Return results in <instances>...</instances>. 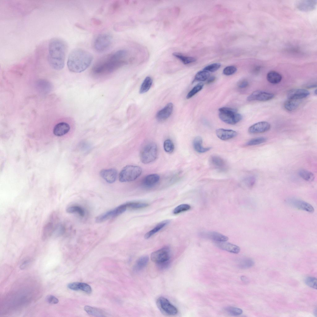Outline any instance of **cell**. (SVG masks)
Instances as JSON below:
<instances>
[{"label": "cell", "mask_w": 317, "mask_h": 317, "mask_svg": "<svg viewBox=\"0 0 317 317\" xmlns=\"http://www.w3.org/2000/svg\"><path fill=\"white\" fill-rule=\"evenodd\" d=\"M127 55V51L123 50L108 54L97 62L93 68V71L99 74L113 72L126 63L124 59Z\"/></svg>", "instance_id": "6da1fadb"}, {"label": "cell", "mask_w": 317, "mask_h": 317, "mask_svg": "<svg viewBox=\"0 0 317 317\" xmlns=\"http://www.w3.org/2000/svg\"><path fill=\"white\" fill-rule=\"evenodd\" d=\"M66 45L64 41L58 38L51 39L48 44V60L53 69L60 70L65 65Z\"/></svg>", "instance_id": "7a4b0ae2"}, {"label": "cell", "mask_w": 317, "mask_h": 317, "mask_svg": "<svg viewBox=\"0 0 317 317\" xmlns=\"http://www.w3.org/2000/svg\"><path fill=\"white\" fill-rule=\"evenodd\" d=\"M93 59L92 54L88 51L80 48L75 49L69 55L67 63L68 68L73 72H81L90 66Z\"/></svg>", "instance_id": "3957f363"}, {"label": "cell", "mask_w": 317, "mask_h": 317, "mask_svg": "<svg viewBox=\"0 0 317 317\" xmlns=\"http://www.w3.org/2000/svg\"><path fill=\"white\" fill-rule=\"evenodd\" d=\"M170 250L167 247H164L153 252L151 255L152 261L161 269L167 267L169 263Z\"/></svg>", "instance_id": "277c9868"}, {"label": "cell", "mask_w": 317, "mask_h": 317, "mask_svg": "<svg viewBox=\"0 0 317 317\" xmlns=\"http://www.w3.org/2000/svg\"><path fill=\"white\" fill-rule=\"evenodd\" d=\"M141 168L138 166L127 165L124 167L119 174V181L121 182L134 180L141 174Z\"/></svg>", "instance_id": "5b68a950"}, {"label": "cell", "mask_w": 317, "mask_h": 317, "mask_svg": "<svg viewBox=\"0 0 317 317\" xmlns=\"http://www.w3.org/2000/svg\"><path fill=\"white\" fill-rule=\"evenodd\" d=\"M219 117L224 122L230 124H235L242 118V115L237 113L236 109L223 107L219 109Z\"/></svg>", "instance_id": "8992f818"}, {"label": "cell", "mask_w": 317, "mask_h": 317, "mask_svg": "<svg viewBox=\"0 0 317 317\" xmlns=\"http://www.w3.org/2000/svg\"><path fill=\"white\" fill-rule=\"evenodd\" d=\"M158 154V148L156 144L150 142L145 145L140 154L141 161L143 163L148 164L154 161Z\"/></svg>", "instance_id": "52a82bcc"}, {"label": "cell", "mask_w": 317, "mask_h": 317, "mask_svg": "<svg viewBox=\"0 0 317 317\" xmlns=\"http://www.w3.org/2000/svg\"><path fill=\"white\" fill-rule=\"evenodd\" d=\"M112 42V37L110 34L102 33L98 35L93 43V47L96 51L103 53L110 48Z\"/></svg>", "instance_id": "ba28073f"}, {"label": "cell", "mask_w": 317, "mask_h": 317, "mask_svg": "<svg viewBox=\"0 0 317 317\" xmlns=\"http://www.w3.org/2000/svg\"><path fill=\"white\" fill-rule=\"evenodd\" d=\"M157 306L160 312L166 315H174L178 312L177 309L166 298L160 297L156 301Z\"/></svg>", "instance_id": "9c48e42d"}, {"label": "cell", "mask_w": 317, "mask_h": 317, "mask_svg": "<svg viewBox=\"0 0 317 317\" xmlns=\"http://www.w3.org/2000/svg\"><path fill=\"white\" fill-rule=\"evenodd\" d=\"M57 217L55 213H52L50 217L49 220L44 224L41 233V238L43 240L48 239L53 234L56 228L58 225Z\"/></svg>", "instance_id": "30bf717a"}, {"label": "cell", "mask_w": 317, "mask_h": 317, "mask_svg": "<svg viewBox=\"0 0 317 317\" xmlns=\"http://www.w3.org/2000/svg\"><path fill=\"white\" fill-rule=\"evenodd\" d=\"M127 208L125 203L121 205L97 216L95 219V221L98 223H100L116 217L125 212Z\"/></svg>", "instance_id": "8fae6325"}, {"label": "cell", "mask_w": 317, "mask_h": 317, "mask_svg": "<svg viewBox=\"0 0 317 317\" xmlns=\"http://www.w3.org/2000/svg\"><path fill=\"white\" fill-rule=\"evenodd\" d=\"M274 97L272 93L262 90H256L253 92L247 98L248 101L257 100L260 101H266L270 100Z\"/></svg>", "instance_id": "7c38bea8"}, {"label": "cell", "mask_w": 317, "mask_h": 317, "mask_svg": "<svg viewBox=\"0 0 317 317\" xmlns=\"http://www.w3.org/2000/svg\"><path fill=\"white\" fill-rule=\"evenodd\" d=\"M286 202L289 205L298 209L311 213L314 211V208L312 205L303 201L291 198L288 199Z\"/></svg>", "instance_id": "4fadbf2b"}, {"label": "cell", "mask_w": 317, "mask_h": 317, "mask_svg": "<svg viewBox=\"0 0 317 317\" xmlns=\"http://www.w3.org/2000/svg\"><path fill=\"white\" fill-rule=\"evenodd\" d=\"M270 127V124L268 122L261 121L250 126L248 129V132L251 134L262 133L268 131Z\"/></svg>", "instance_id": "5bb4252c"}, {"label": "cell", "mask_w": 317, "mask_h": 317, "mask_svg": "<svg viewBox=\"0 0 317 317\" xmlns=\"http://www.w3.org/2000/svg\"><path fill=\"white\" fill-rule=\"evenodd\" d=\"M309 94V92L306 89H293L288 92L287 97L289 99L299 100L306 97Z\"/></svg>", "instance_id": "9a60e30c"}, {"label": "cell", "mask_w": 317, "mask_h": 317, "mask_svg": "<svg viewBox=\"0 0 317 317\" xmlns=\"http://www.w3.org/2000/svg\"><path fill=\"white\" fill-rule=\"evenodd\" d=\"M100 175L107 182L112 183L115 181L117 179V172L114 168L104 169L101 171Z\"/></svg>", "instance_id": "2e32d148"}, {"label": "cell", "mask_w": 317, "mask_h": 317, "mask_svg": "<svg viewBox=\"0 0 317 317\" xmlns=\"http://www.w3.org/2000/svg\"><path fill=\"white\" fill-rule=\"evenodd\" d=\"M173 109V104L172 103H168L163 108L157 113L156 115L157 119L160 121L166 120L172 114Z\"/></svg>", "instance_id": "e0dca14e"}, {"label": "cell", "mask_w": 317, "mask_h": 317, "mask_svg": "<svg viewBox=\"0 0 317 317\" xmlns=\"http://www.w3.org/2000/svg\"><path fill=\"white\" fill-rule=\"evenodd\" d=\"M217 137L223 141H226L235 137L237 134L235 131L231 129L219 128L216 130Z\"/></svg>", "instance_id": "ac0fdd59"}, {"label": "cell", "mask_w": 317, "mask_h": 317, "mask_svg": "<svg viewBox=\"0 0 317 317\" xmlns=\"http://www.w3.org/2000/svg\"><path fill=\"white\" fill-rule=\"evenodd\" d=\"M201 236L212 240L215 242H224L227 241L228 237L215 232H203L200 234Z\"/></svg>", "instance_id": "d6986e66"}, {"label": "cell", "mask_w": 317, "mask_h": 317, "mask_svg": "<svg viewBox=\"0 0 317 317\" xmlns=\"http://www.w3.org/2000/svg\"><path fill=\"white\" fill-rule=\"evenodd\" d=\"M215 244L219 248L230 253L237 254L240 251L238 246L226 241L216 242Z\"/></svg>", "instance_id": "ffe728a7"}, {"label": "cell", "mask_w": 317, "mask_h": 317, "mask_svg": "<svg viewBox=\"0 0 317 317\" xmlns=\"http://www.w3.org/2000/svg\"><path fill=\"white\" fill-rule=\"evenodd\" d=\"M160 180L159 176L156 174L148 175L144 179L142 184L143 185L148 188H151L156 185Z\"/></svg>", "instance_id": "44dd1931"}, {"label": "cell", "mask_w": 317, "mask_h": 317, "mask_svg": "<svg viewBox=\"0 0 317 317\" xmlns=\"http://www.w3.org/2000/svg\"><path fill=\"white\" fill-rule=\"evenodd\" d=\"M70 129V126L67 123L62 122L55 125L53 129L54 134L57 136H61L67 133Z\"/></svg>", "instance_id": "7402d4cb"}, {"label": "cell", "mask_w": 317, "mask_h": 317, "mask_svg": "<svg viewBox=\"0 0 317 317\" xmlns=\"http://www.w3.org/2000/svg\"><path fill=\"white\" fill-rule=\"evenodd\" d=\"M202 139L200 136L196 137L193 139V144L194 150L197 152L200 153H205L211 149V147H204L202 145Z\"/></svg>", "instance_id": "603a6c76"}, {"label": "cell", "mask_w": 317, "mask_h": 317, "mask_svg": "<svg viewBox=\"0 0 317 317\" xmlns=\"http://www.w3.org/2000/svg\"><path fill=\"white\" fill-rule=\"evenodd\" d=\"M170 222L169 220H166L161 222L158 224L154 228L146 233L144 236L145 239H148L152 236L165 226L167 225Z\"/></svg>", "instance_id": "cb8c5ba5"}, {"label": "cell", "mask_w": 317, "mask_h": 317, "mask_svg": "<svg viewBox=\"0 0 317 317\" xmlns=\"http://www.w3.org/2000/svg\"><path fill=\"white\" fill-rule=\"evenodd\" d=\"M282 76L279 73L275 71L268 72L267 76V81L272 84H277L280 82Z\"/></svg>", "instance_id": "d4e9b609"}, {"label": "cell", "mask_w": 317, "mask_h": 317, "mask_svg": "<svg viewBox=\"0 0 317 317\" xmlns=\"http://www.w3.org/2000/svg\"><path fill=\"white\" fill-rule=\"evenodd\" d=\"M210 161L212 164L217 168L223 170L225 167V161L219 156H213L211 158Z\"/></svg>", "instance_id": "484cf974"}, {"label": "cell", "mask_w": 317, "mask_h": 317, "mask_svg": "<svg viewBox=\"0 0 317 317\" xmlns=\"http://www.w3.org/2000/svg\"><path fill=\"white\" fill-rule=\"evenodd\" d=\"M148 261L149 258L147 256L141 257L137 261L134 267V270L137 271L141 270L146 266Z\"/></svg>", "instance_id": "4316f807"}, {"label": "cell", "mask_w": 317, "mask_h": 317, "mask_svg": "<svg viewBox=\"0 0 317 317\" xmlns=\"http://www.w3.org/2000/svg\"><path fill=\"white\" fill-rule=\"evenodd\" d=\"M85 311L89 314L97 317L105 316L104 312L101 310L88 306L84 307Z\"/></svg>", "instance_id": "83f0119b"}, {"label": "cell", "mask_w": 317, "mask_h": 317, "mask_svg": "<svg viewBox=\"0 0 317 317\" xmlns=\"http://www.w3.org/2000/svg\"><path fill=\"white\" fill-rule=\"evenodd\" d=\"M153 82L152 78L149 77H146L142 83L139 90L141 94H143L147 92L150 89Z\"/></svg>", "instance_id": "f1b7e54d"}, {"label": "cell", "mask_w": 317, "mask_h": 317, "mask_svg": "<svg viewBox=\"0 0 317 317\" xmlns=\"http://www.w3.org/2000/svg\"><path fill=\"white\" fill-rule=\"evenodd\" d=\"M299 100L289 99L284 104V108L287 110L291 111L295 110L299 106Z\"/></svg>", "instance_id": "f546056e"}, {"label": "cell", "mask_w": 317, "mask_h": 317, "mask_svg": "<svg viewBox=\"0 0 317 317\" xmlns=\"http://www.w3.org/2000/svg\"><path fill=\"white\" fill-rule=\"evenodd\" d=\"M173 55L179 59L185 64L194 62L196 60V59L194 57L185 56L179 53H173Z\"/></svg>", "instance_id": "4dcf8cb0"}, {"label": "cell", "mask_w": 317, "mask_h": 317, "mask_svg": "<svg viewBox=\"0 0 317 317\" xmlns=\"http://www.w3.org/2000/svg\"><path fill=\"white\" fill-rule=\"evenodd\" d=\"M298 174L302 178L307 181H312L315 178L313 173L305 169H300L298 171Z\"/></svg>", "instance_id": "1f68e13d"}, {"label": "cell", "mask_w": 317, "mask_h": 317, "mask_svg": "<svg viewBox=\"0 0 317 317\" xmlns=\"http://www.w3.org/2000/svg\"><path fill=\"white\" fill-rule=\"evenodd\" d=\"M210 73L207 71L203 70L198 72L196 74L194 81H204L209 77Z\"/></svg>", "instance_id": "d6a6232c"}, {"label": "cell", "mask_w": 317, "mask_h": 317, "mask_svg": "<svg viewBox=\"0 0 317 317\" xmlns=\"http://www.w3.org/2000/svg\"><path fill=\"white\" fill-rule=\"evenodd\" d=\"M254 264V261L250 258H245L239 262L238 265L242 269H246L252 267Z\"/></svg>", "instance_id": "836d02e7"}, {"label": "cell", "mask_w": 317, "mask_h": 317, "mask_svg": "<svg viewBox=\"0 0 317 317\" xmlns=\"http://www.w3.org/2000/svg\"><path fill=\"white\" fill-rule=\"evenodd\" d=\"M267 138L265 137H256L250 139L245 144L247 146H253L259 145L266 142Z\"/></svg>", "instance_id": "e575fe53"}, {"label": "cell", "mask_w": 317, "mask_h": 317, "mask_svg": "<svg viewBox=\"0 0 317 317\" xmlns=\"http://www.w3.org/2000/svg\"><path fill=\"white\" fill-rule=\"evenodd\" d=\"M67 212L70 213H78L81 216L83 217L85 215L84 210L78 206H73L68 207L66 209Z\"/></svg>", "instance_id": "d590c367"}, {"label": "cell", "mask_w": 317, "mask_h": 317, "mask_svg": "<svg viewBox=\"0 0 317 317\" xmlns=\"http://www.w3.org/2000/svg\"><path fill=\"white\" fill-rule=\"evenodd\" d=\"M225 310L228 314L233 316H238L243 312L242 309L235 307L227 306L225 308Z\"/></svg>", "instance_id": "8d00e7d4"}, {"label": "cell", "mask_w": 317, "mask_h": 317, "mask_svg": "<svg viewBox=\"0 0 317 317\" xmlns=\"http://www.w3.org/2000/svg\"><path fill=\"white\" fill-rule=\"evenodd\" d=\"M127 208L132 209H138L143 208L147 206V203L139 202H128L125 203Z\"/></svg>", "instance_id": "74e56055"}, {"label": "cell", "mask_w": 317, "mask_h": 317, "mask_svg": "<svg viewBox=\"0 0 317 317\" xmlns=\"http://www.w3.org/2000/svg\"><path fill=\"white\" fill-rule=\"evenodd\" d=\"M203 85V83L200 82L195 85L187 95V99H189L191 98L200 91L202 89Z\"/></svg>", "instance_id": "f35d334b"}, {"label": "cell", "mask_w": 317, "mask_h": 317, "mask_svg": "<svg viewBox=\"0 0 317 317\" xmlns=\"http://www.w3.org/2000/svg\"><path fill=\"white\" fill-rule=\"evenodd\" d=\"M163 148L165 151L167 153H171L174 149V144L172 141L169 139L165 140L163 143Z\"/></svg>", "instance_id": "ab89813d"}, {"label": "cell", "mask_w": 317, "mask_h": 317, "mask_svg": "<svg viewBox=\"0 0 317 317\" xmlns=\"http://www.w3.org/2000/svg\"><path fill=\"white\" fill-rule=\"evenodd\" d=\"M190 208L191 206L189 205L186 204H182L176 207L173 210V213L174 214H177L188 211Z\"/></svg>", "instance_id": "60d3db41"}, {"label": "cell", "mask_w": 317, "mask_h": 317, "mask_svg": "<svg viewBox=\"0 0 317 317\" xmlns=\"http://www.w3.org/2000/svg\"><path fill=\"white\" fill-rule=\"evenodd\" d=\"M79 290L83 291L88 293H90L92 292L91 288L89 284L84 283L77 282V290Z\"/></svg>", "instance_id": "b9f144b4"}, {"label": "cell", "mask_w": 317, "mask_h": 317, "mask_svg": "<svg viewBox=\"0 0 317 317\" xmlns=\"http://www.w3.org/2000/svg\"><path fill=\"white\" fill-rule=\"evenodd\" d=\"M305 283L309 286L314 289H317V279L314 277L309 276L305 280Z\"/></svg>", "instance_id": "7bdbcfd3"}, {"label": "cell", "mask_w": 317, "mask_h": 317, "mask_svg": "<svg viewBox=\"0 0 317 317\" xmlns=\"http://www.w3.org/2000/svg\"><path fill=\"white\" fill-rule=\"evenodd\" d=\"M220 66L221 64L219 63H214L204 68L203 70L213 72L217 70Z\"/></svg>", "instance_id": "ee69618b"}, {"label": "cell", "mask_w": 317, "mask_h": 317, "mask_svg": "<svg viewBox=\"0 0 317 317\" xmlns=\"http://www.w3.org/2000/svg\"><path fill=\"white\" fill-rule=\"evenodd\" d=\"M237 71V68L233 66H228L223 70V73L226 76H229L235 73Z\"/></svg>", "instance_id": "f6af8a7d"}, {"label": "cell", "mask_w": 317, "mask_h": 317, "mask_svg": "<svg viewBox=\"0 0 317 317\" xmlns=\"http://www.w3.org/2000/svg\"><path fill=\"white\" fill-rule=\"evenodd\" d=\"M65 231V227L61 224L58 225L56 228L53 234L58 237L63 234Z\"/></svg>", "instance_id": "bcb514c9"}, {"label": "cell", "mask_w": 317, "mask_h": 317, "mask_svg": "<svg viewBox=\"0 0 317 317\" xmlns=\"http://www.w3.org/2000/svg\"><path fill=\"white\" fill-rule=\"evenodd\" d=\"M245 182L248 186L251 187L254 185L255 182V178L253 176H250L245 179Z\"/></svg>", "instance_id": "7dc6e473"}, {"label": "cell", "mask_w": 317, "mask_h": 317, "mask_svg": "<svg viewBox=\"0 0 317 317\" xmlns=\"http://www.w3.org/2000/svg\"><path fill=\"white\" fill-rule=\"evenodd\" d=\"M46 300L49 303L53 304H57L59 301L58 299L53 295L47 296Z\"/></svg>", "instance_id": "c3c4849f"}, {"label": "cell", "mask_w": 317, "mask_h": 317, "mask_svg": "<svg viewBox=\"0 0 317 317\" xmlns=\"http://www.w3.org/2000/svg\"><path fill=\"white\" fill-rule=\"evenodd\" d=\"M248 85V82L246 80H243L239 83L238 86L241 88H244L246 87Z\"/></svg>", "instance_id": "681fc988"}, {"label": "cell", "mask_w": 317, "mask_h": 317, "mask_svg": "<svg viewBox=\"0 0 317 317\" xmlns=\"http://www.w3.org/2000/svg\"><path fill=\"white\" fill-rule=\"evenodd\" d=\"M215 79V76H212L210 77L207 81L208 84H210L213 82Z\"/></svg>", "instance_id": "f907efd6"}, {"label": "cell", "mask_w": 317, "mask_h": 317, "mask_svg": "<svg viewBox=\"0 0 317 317\" xmlns=\"http://www.w3.org/2000/svg\"><path fill=\"white\" fill-rule=\"evenodd\" d=\"M241 280L244 282H246L248 281V279L245 276H241Z\"/></svg>", "instance_id": "816d5d0a"}, {"label": "cell", "mask_w": 317, "mask_h": 317, "mask_svg": "<svg viewBox=\"0 0 317 317\" xmlns=\"http://www.w3.org/2000/svg\"><path fill=\"white\" fill-rule=\"evenodd\" d=\"M316 87V85H309L307 87L308 88H313L315 87Z\"/></svg>", "instance_id": "f5cc1de1"}, {"label": "cell", "mask_w": 317, "mask_h": 317, "mask_svg": "<svg viewBox=\"0 0 317 317\" xmlns=\"http://www.w3.org/2000/svg\"><path fill=\"white\" fill-rule=\"evenodd\" d=\"M314 93H315V94L316 95V94H317V89H316V90H315V92H314Z\"/></svg>", "instance_id": "db71d44e"}]
</instances>
